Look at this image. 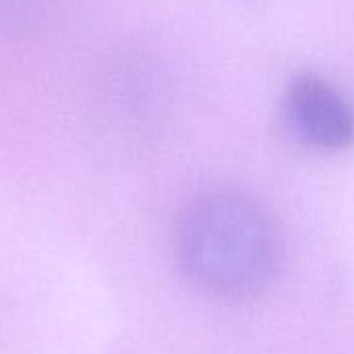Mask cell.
Returning a JSON list of instances; mask_svg holds the SVG:
<instances>
[{
  "instance_id": "cell-2",
  "label": "cell",
  "mask_w": 354,
  "mask_h": 354,
  "mask_svg": "<svg viewBox=\"0 0 354 354\" xmlns=\"http://www.w3.org/2000/svg\"><path fill=\"white\" fill-rule=\"evenodd\" d=\"M102 106L125 138L146 144L165 133L173 109L165 67L144 50H123L102 73Z\"/></svg>"
},
{
  "instance_id": "cell-4",
  "label": "cell",
  "mask_w": 354,
  "mask_h": 354,
  "mask_svg": "<svg viewBox=\"0 0 354 354\" xmlns=\"http://www.w3.org/2000/svg\"><path fill=\"white\" fill-rule=\"evenodd\" d=\"M46 11V0H0V28L24 30L36 24Z\"/></svg>"
},
{
  "instance_id": "cell-3",
  "label": "cell",
  "mask_w": 354,
  "mask_h": 354,
  "mask_svg": "<svg viewBox=\"0 0 354 354\" xmlns=\"http://www.w3.org/2000/svg\"><path fill=\"white\" fill-rule=\"evenodd\" d=\"M281 117L304 146L337 152L354 146V109L346 96L317 73H298L286 86Z\"/></svg>"
},
{
  "instance_id": "cell-1",
  "label": "cell",
  "mask_w": 354,
  "mask_h": 354,
  "mask_svg": "<svg viewBox=\"0 0 354 354\" xmlns=\"http://www.w3.org/2000/svg\"><path fill=\"white\" fill-rule=\"evenodd\" d=\"M175 248L188 281L227 302L263 294L281 263L273 215L252 194L236 188H215L192 198L177 223Z\"/></svg>"
}]
</instances>
